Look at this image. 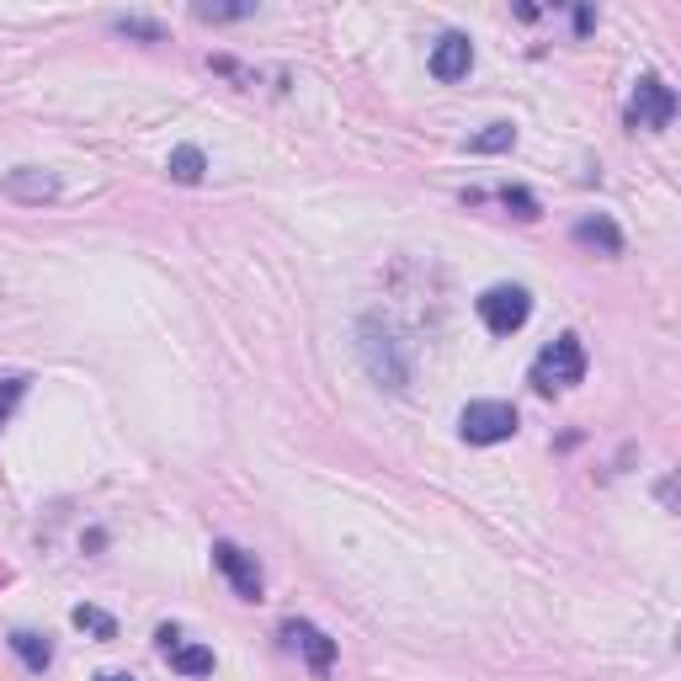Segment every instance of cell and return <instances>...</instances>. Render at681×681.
Here are the masks:
<instances>
[{"mask_svg": "<svg viewBox=\"0 0 681 681\" xmlns=\"http://www.w3.org/2000/svg\"><path fill=\"white\" fill-rule=\"evenodd\" d=\"M214 564L224 570V581L235 585V596H245V602H256V596H261V564L250 560L240 543L219 537V543H214Z\"/></svg>", "mask_w": 681, "mask_h": 681, "instance_id": "cell-6", "label": "cell"}, {"mask_svg": "<svg viewBox=\"0 0 681 681\" xmlns=\"http://www.w3.org/2000/svg\"><path fill=\"white\" fill-rule=\"evenodd\" d=\"M468 70H474V43L463 32H447L437 49H432V75L437 80H463Z\"/></svg>", "mask_w": 681, "mask_h": 681, "instance_id": "cell-8", "label": "cell"}, {"mask_svg": "<svg viewBox=\"0 0 681 681\" xmlns=\"http://www.w3.org/2000/svg\"><path fill=\"white\" fill-rule=\"evenodd\" d=\"M527 315H533V298H527V288H516V283H501V288L480 293V319H485V330H495V336L522 330Z\"/></svg>", "mask_w": 681, "mask_h": 681, "instance_id": "cell-4", "label": "cell"}, {"mask_svg": "<svg viewBox=\"0 0 681 681\" xmlns=\"http://www.w3.org/2000/svg\"><path fill=\"white\" fill-rule=\"evenodd\" d=\"M506 208H516V219H537V197L533 193H522V187H506Z\"/></svg>", "mask_w": 681, "mask_h": 681, "instance_id": "cell-18", "label": "cell"}, {"mask_svg": "<svg viewBox=\"0 0 681 681\" xmlns=\"http://www.w3.org/2000/svg\"><path fill=\"white\" fill-rule=\"evenodd\" d=\"M0 193L22 197V203H43V197H53V176L49 170H38V166H22V170H11V176L0 181Z\"/></svg>", "mask_w": 681, "mask_h": 681, "instance_id": "cell-9", "label": "cell"}, {"mask_svg": "<svg viewBox=\"0 0 681 681\" xmlns=\"http://www.w3.org/2000/svg\"><path fill=\"white\" fill-rule=\"evenodd\" d=\"M671 118H677V97H671V86H665L660 75H639L633 101H629V122H633V128H650V134H660Z\"/></svg>", "mask_w": 681, "mask_h": 681, "instance_id": "cell-5", "label": "cell"}, {"mask_svg": "<svg viewBox=\"0 0 681 681\" xmlns=\"http://www.w3.org/2000/svg\"><path fill=\"white\" fill-rule=\"evenodd\" d=\"M575 240H581V245H596V250H608V256H618V250H623V235H618V224L602 219V214H596V219H581V224H575Z\"/></svg>", "mask_w": 681, "mask_h": 681, "instance_id": "cell-10", "label": "cell"}, {"mask_svg": "<svg viewBox=\"0 0 681 681\" xmlns=\"http://www.w3.org/2000/svg\"><path fill=\"white\" fill-rule=\"evenodd\" d=\"M22 394H27V378H6V384H0V426L11 421V411H17Z\"/></svg>", "mask_w": 681, "mask_h": 681, "instance_id": "cell-16", "label": "cell"}, {"mask_svg": "<svg viewBox=\"0 0 681 681\" xmlns=\"http://www.w3.org/2000/svg\"><path fill=\"white\" fill-rule=\"evenodd\" d=\"M458 432L474 447H495V442L516 437V405H506V399H474V405H463Z\"/></svg>", "mask_w": 681, "mask_h": 681, "instance_id": "cell-3", "label": "cell"}, {"mask_svg": "<svg viewBox=\"0 0 681 681\" xmlns=\"http://www.w3.org/2000/svg\"><path fill=\"white\" fill-rule=\"evenodd\" d=\"M283 639H288L293 650L309 660L315 671H330V665H336V644H330V639H325L315 623H304V618H288V623H283Z\"/></svg>", "mask_w": 681, "mask_h": 681, "instance_id": "cell-7", "label": "cell"}, {"mask_svg": "<svg viewBox=\"0 0 681 681\" xmlns=\"http://www.w3.org/2000/svg\"><path fill=\"white\" fill-rule=\"evenodd\" d=\"M357 336H363L357 346H363L367 373H373L384 389H405V384H411V352H405V340L394 336L384 319H363Z\"/></svg>", "mask_w": 681, "mask_h": 681, "instance_id": "cell-1", "label": "cell"}, {"mask_svg": "<svg viewBox=\"0 0 681 681\" xmlns=\"http://www.w3.org/2000/svg\"><path fill=\"white\" fill-rule=\"evenodd\" d=\"M203 170H208V160H203V149H197V145H176V149H170V176H176L181 187H197V181H203Z\"/></svg>", "mask_w": 681, "mask_h": 681, "instance_id": "cell-13", "label": "cell"}, {"mask_svg": "<svg viewBox=\"0 0 681 681\" xmlns=\"http://www.w3.org/2000/svg\"><path fill=\"white\" fill-rule=\"evenodd\" d=\"M511 145H516V128H511V122H490L485 134H474V139H468L474 155H495V149H511Z\"/></svg>", "mask_w": 681, "mask_h": 681, "instance_id": "cell-14", "label": "cell"}, {"mask_svg": "<svg viewBox=\"0 0 681 681\" xmlns=\"http://www.w3.org/2000/svg\"><path fill=\"white\" fill-rule=\"evenodd\" d=\"M11 650H17V660H22L27 671H49V660H53L49 639H38V633H27V629L11 633Z\"/></svg>", "mask_w": 681, "mask_h": 681, "instance_id": "cell-12", "label": "cell"}, {"mask_svg": "<svg viewBox=\"0 0 681 681\" xmlns=\"http://www.w3.org/2000/svg\"><path fill=\"white\" fill-rule=\"evenodd\" d=\"M166 660L176 665V671H181V677H208V671H214V650H203V644H187V639H181L176 650H166Z\"/></svg>", "mask_w": 681, "mask_h": 681, "instance_id": "cell-11", "label": "cell"}, {"mask_svg": "<svg viewBox=\"0 0 681 681\" xmlns=\"http://www.w3.org/2000/svg\"><path fill=\"white\" fill-rule=\"evenodd\" d=\"M70 618H75V629L97 633V639H112V633H118V623H112V618H107L101 608H75Z\"/></svg>", "mask_w": 681, "mask_h": 681, "instance_id": "cell-15", "label": "cell"}, {"mask_svg": "<svg viewBox=\"0 0 681 681\" xmlns=\"http://www.w3.org/2000/svg\"><path fill=\"white\" fill-rule=\"evenodd\" d=\"M250 17V6H197V22H240Z\"/></svg>", "mask_w": 681, "mask_h": 681, "instance_id": "cell-17", "label": "cell"}, {"mask_svg": "<svg viewBox=\"0 0 681 681\" xmlns=\"http://www.w3.org/2000/svg\"><path fill=\"white\" fill-rule=\"evenodd\" d=\"M581 378H585V346H581V336H560V340H549V346L537 352L533 384H537L543 394L575 389Z\"/></svg>", "mask_w": 681, "mask_h": 681, "instance_id": "cell-2", "label": "cell"}, {"mask_svg": "<svg viewBox=\"0 0 681 681\" xmlns=\"http://www.w3.org/2000/svg\"><path fill=\"white\" fill-rule=\"evenodd\" d=\"M97 681H134V677H118V671H101Z\"/></svg>", "mask_w": 681, "mask_h": 681, "instance_id": "cell-20", "label": "cell"}, {"mask_svg": "<svg viewBox=\"0 0 681 681\" xmlns=\"http://www.w3.org/2000/svg\"><path fill=\"white\" fill-rule=\"evenodd\" d=\"M155 644H160V655H166V650H176V644H181V633H176V629L166 623V629L155 633Z\"/></svg>", "mask_w": 681, "mask_h": 681, "instance_id": "cell-19", "label": "cell"}]
</instances>
